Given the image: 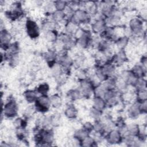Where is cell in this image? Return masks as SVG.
Masks as SVG:
<instances>
[{"label": "cell", "mask_w": 147, "mask_h": 147, "mask_svg": "<svg viewBox=\"0 0 147 147\" xmlns=\"http://www.w3.org/2000/svg\"><path fill=\"white\" fill-rule=\"evenodd\" d=\"M90 21V16L87 11L83 9H77L70 18L71 22L78 25L80 23H88Z\"/></svg>", "instance_id": "cell-1"}, {"label": "cell", "mask_w": 147, "mask_h": 147, "mask_svg": "<svg viewBox=\"0 0 147 147\" xmlns=\"http://www.w3.org/2000/svg\"><path fill=\"white\" fill-rule=\"evenodd\" d=\"M51 105L50 98H49L47 95L37 97L35 101L36 109L40 112H45L48 111Z\"/></svg>", "instance_id": "cell-2"}, {"label": "cell", "mask_w": 147, "mask_h": 147, "mask_svg": "<svg viewBox=\"0 0 147 147\" xmlns=\"http://www.w3.org/2000/svg\"><path fill=\"white\" fill-rule=\"evenodd\" d=\"M26 29L28 36L32 38H37L40 34L38 26L36 22L33 20H27L26 22Z\"/></svg>", "instance_id": "cell-3"}, {"label": "cell", "mask_w": 147, "mask_h": 147, "mask_svg": "<svg viewBox=\"0 0 147 147\" xmlns=\"http://www.w3.org/2000/svg\"><path fill=\"white\" fill-rule=\"evenodd\" d=\"M4 114L5 116L9 118H12L15 117L17 114L18 107L16 102L13 100L9 101L4 106Z\"/></svg>", "instance_id": "cell-4"}, {"label": "cell", "mask_w": 147, "mask_h": 147, "mask_svg": "<svg viewBox=\"0 0 147 147\" xmlns=\"http://www.w3.org/2000/svg\"><path fill=\"white\" fill-rule=\"evenodd\" d=\"M129 29L133 34H139L142 32V22L138 18H132L129 22Z\"/></svg>", "instance_id": "cell-5"}, {"label": "cell", "mask_w": 147, "mask_h": 147, "mask_svg": "<svg viewBox=\"0 0 147 147\" xmlns=\"http://www.w3.org/2000/svg\"><path fill=\"white\" fill-rule=\"evenodd\" d=\"M122 140V136H121L119 130H111L107 136V141L111 144H118L121 142Z\"/></svg>", "instance_id": "cell-6"}, {"label": "cell", "mask_w": 147, "mask_h": 147, "mask_svg": "<svg viewBox=\"0 0 147 147\" xmlns=\"http://www.w3.org/2000/svg\"><path fill=\"white\" fill-rule=\"evenodd\" d=\"M92 85L90 81H87L86 80H82L80 83V91L81 94L86 96H88L91 94L92 90Z\"/></svg>", "instance_id": "cell-7"}, {"label": "cell", "mask_w": 147, "mask_h": 147, "mask_svg": "<svg viewBox=\"0 0 147 147\" xmlns=\"http://www.w3.org/2000/svg\"><path fill=\"white\" fill-rule=\"evenodd\" d=\"M1 47H4V49L9 48V42L11 39V34L6 30H1Z\"/></svg>", "instance_id": "cell-8"}, {"label": "cell", "mask_w": 147, "mask_h": 147, "mask_svg": "<svg viewBox=\"0 0 147 147\" xmlns=\"http://www.w3.org/2000/svg\"><path fill=\"white\" fill-rule=\"evenodd\" d=\"M141 113L140 109V103L138 102L134 103L128 110V115L131 118H137Z\"/></svg>", "instance_id": "cell-9"}, {"label": "cell", "mask_w": 147, "mask_h": 147, "mask_svg": "<svg viewBox=\"0 0 147 147\" xmlns=\"http://www.w3.org/2000/svg\"><path fill=\"white\" fill-rule=\"evenodd\" d=\"M106 27V23L105 20H96V21L92 25V30L96 33H102Z\"/></svg>", "instance_id": "cell-10"}, {"label": "cell", "mask_w": 147, "mask_h": 147, "mask_svg": "<svg viewBox=\"0 0 147 147\" xmlns=\"http://www.w3.org/2000/svg\"><path fill=\"white\" fill-rule=\"evenodd\" d=\"M106 106L105 100L101 97L95 96L93 100V108L102 111Z\"/></svg>", "instance_id": "cell-11"}, {"label": "cell", "mask_w": 147, "mask_h": 147, "mask_svg": "<svg viewBox=\"0 0 147 147\" xmlns=\"http://www.w3.org/2000/svg\"><path fill=\"white\" fill-rule=\"evenodd\" d=\"M130 71L138 78H143L146 73V68H145L141 65L140 64L134 65V67Z\"/></svg>", "instance_id": "cell-12"}, {"label": "cell", "mask_w": 147, "mask_h": 147, "mask_svg": "<svg viewBox=\"0 0 147 147\" xmlns=\"http://www.w3.org/2000/svg\"><path fill=\"white\" fill-rule=\"evenodd\" d=\"M77 114H78L77 109L73 105L68 106V107L65 109V116L69 119L75 118L77 116Z\"/></svg>", "instance_id": "cell-13"}, {"label": "cell", "mask_w": 147, "mask_h": 147, "mask_svg": "<svg viewBox=\"0 0 147 147\" xmlns=\"http://www.w3.org/2000/svg\"><path fill=\"white\" fill-rule=\"evenodd\" d=\"M126 127L127 133L129 135L133 137L137 136L140 130V127L136 123H131Z\"/></svg>", "instance_id": "cell-14"}, {"label": "cell", "mask_w": 147, "mask_h": 147, "mask_svg": "<svg viewBox=\"0 0 147 147\" xmlns=\"http://www.w3.org/2000/svg\"><path fill=\"white\" fill-rule=\"evenodd\" d=\"M24 96L27 102L29 103L35 102L37 98L36 92L33 90H27L25 91Z\"/></svg>", "instance_id": "cell-15"}, {"label": "cell", "mask_w": 147, "mask_h": 147, "mask_svg": "<svg viewBox=\"0 0 147 147\" xmlns=\"http://www.w3.org/2000/svg\"><path fill=\"white\" fill-rule=\"evenodd\" d=\"M103 36L107 40H110L114 38L115 36L114 29L111 26H106L105 30L102 32Z\"/></svg>", "instance_id": "cell-16"}, {"label": "cell", "mask_w": 147, "mask_h": 147, "mask_svg": "<svg viewBox=\"0 0 147 147\" xmlns=\"http://www.w3.org/2000/svg\"><path fill=\"white\" fill-rule=\"evenodd\" d=\"M106 89L105 87L103 86V85L102 84H99L97 86H96L94 90V93L95 96L96 97H103L106 91Z\"/></svg>", "instance_id": "cell-17"}, {"label": "cell", "mask_w": 147, "mask_h": 147, "mask_svg": "<svg viewBox=\"0 0 147 147\" xmlns=\"http://www.w3.org/2000/svg\"><path fill=\"white\" fill-rule=\"evenodd\" d=\"M52 17L55 22H61L65 19V14L63 11L55 10L52 13Z\"/></svg>", "instance_id": "cell-18"}, {"label": "cell", "mask_w": 147, "mask_h": 147, "mask_svg": "<svg viewBox=\"0 0 147 147\" xmlns=\"http://www.w3.org/2000/svg\"><path fill=\"white\" fill-rule=\"evenodd\" d=\"M88 136V132L83 128L82 129L79 130L75 133L74 137L76 140H77L80 142L84 138H86Z\"/></svg>", "instance_id": "cell-19"}, {"label": "cell", "mask_w": 147, "mask_h": 147, "mask_svg": "<svg viewBox=\"0 0 147 147\" xmlns=\"http://www.w3.org/2000/svg\"><path fill=\"white\" fill-rule=\"evenodd\" d=\"M128 41H129L128 37L126 36L121 37L118 38L116 40V45L117 47L119 49H120V50H123L127 45L128 43Z\"/></svg>", "instance_id": "cell-20"}, {"label": "cell", "mask_w": 147, "mask_h": 147, "mask_svg": "<svg viewBox=\"0 0 147 147\" xmlns=\"http://www.w3.org/2000/svg\"><path fill=\"white\" fill-rule=\"evenodd\" d=\"M60 63L65 68L69 67L72 63V59L66 55H64L60 58Z\"/></svg>", "instance_id": "cell-21"}, {"label": "cell", "mask_w": 147, "mask_h": 147, "mask_svg": "<svg viewBox=\"0 0 147 147\" xmlns=\"http://www.w3.org/2000/svg\"><path fill=\"white\" fill-rule=\"evenodd\" d=\"M105 128L106 125L99 119L96 120L95 122L93 125V130L97 133H102L105 130Z\"/></svg>", "instance_id": "cell-22"}, {"label": "cell", "mask_w": 147, "mask_h": 147, "mask_svg": "<svg viewBox=\"0 0 147 147\" xmlns=\"http://www.w3.org/2000/svg\"><path fill=\"white\" fill-rule=\"evenodd\" d=\"M134 86L136 87L137 91L146 90V80L143 78H138Z\"/></svg>", "instance_id": "cell-23"}, {"label": "cell", "mask_w": 147, "mask_h": 147, "mask_svg": "<svg viewBox=\"0 0 147 147\" xmlns=\"http://www.w3.org/2000/svg\"><path fill=\"white\" fill-rule=\"evenodd\" d=\"M77 27H78V25L71 21H69L65 25V30L68 34L75 33L78 29Z\"/></svg>", "instance_id": "cell-24"}, {"label": "cell", "mask_w": 147, "mask_h": 147, "mask_svg": "<svg viewBox=\"0 0 147 147\" xmlns=\"http://www.w3.org/2000/svg\"><path fill=\"white\" fill-rule=\"evenodd\" d=\"M95 143V141L94 140L92 137L88 136L80 142V145L83 146H94Z\"/></svg>", "instance_id": "cell-25"}, {"label": "cell", "mask_w": 147, "mask_h": 147, "mask_svg": "<svg viewBox=\"0 0 147 147\" xmlns=\"http://www.w3.org/2000/svg\"><path fill=\"white\" fill-rule=\"evenodd\" d=\"M55 21H48L44 22L42 25V29L45 32L50 31V30H54V29L56 26Z\"/></svg>", "instance_id": "cell-26"}, {"label": "cell", "mask_w": 147, "mask_h": 147, "mask_svg": "<svg viewBox=\"0 0 147 147\" xmlns=\"http://www.w3.org/2000/svg\"><path fill=\"white\" fill-rule=\"evenodd\" d=\"M55 52L53 51H49L47 53H45V59L48 62V64H51L52 65H54V63H55V60L56 59V56H55Z\"/></svg>", "instance_id": "cell-27"}, {"label": "cell", "mask_w": 147, "mask_h": 147, "mask_svg": "<svg viewBox=\"0 0 147 147\" xmlns=\"http://www.w3.org/2000/svg\"><path fill=\"white\" fill-rule=\"evenodd\" d=\"M147 92L146 90L137 91V102H142L146 100Z\"/></svg>", "instance_id": "cell-28"}, {"label": "cell", "mask_w": 147, "mask_h": 147, "mask_svg": "<svg viewBox=\"0 0 147 147\" xmlns=\"http://www.w3.org/2000/svg\"><path fill=\"white\" fill-rule=\"evenodd\" d=\"M51 104L55 107H59L61 103V99L58 95H54L50 97Z\"/></svg>", "instance_id": "cell-29"}, {"label": "cell", "mask_w": 147, "mask_h": 147, "mask_svg": "<svg viewBox=\"0 0 147 147\" xmlns=\"http://www.w3.org/2000/svg\"><path fill=\"white\" fill-rule=\"evenodd\" d=\"M49 90V87L47 83H43L40 84L37 88L36 91L41 94V95H47L48 91Z\"/></svg>", "instance_id": "cell-30"}, {"label": "cell", "mask_w": 147, "mask_h": 147, "mask_svg": "<svg viewBox=\"0 0 147 147\" xmlns=\"http://www.w3.org/2000/svg\"><path fill=\"white\" fill-rule=\"evenodd\" d=\"M81 92L79 90H72L68 92V97L72 100L78 99L81 96Z\"/></svg>", "instance_id": "cell-31"}, {"label": "cell", "mask_w": 147, "mask_h": 147, "mask_svg": "<svg viewBox=\"0 0 147 147\" xmlns=\"http://www.w3.org/2000/svg\"><path fill=\"white\" fill-rule=\"evenodd\" d=\"M57 34L54 30H50L45 32V38L49 42H53L56 40Z\"/></svg>", "instance_id": "cell-32"}, {"label": "cell", "mask_w": 147, "mask_h": 147, "mask_svg": "<svg viewBox=\"0 0 147 147\" xmlns=\"http://www.w3.org/2000/svg\"><path fill=\"white\" fill-rule=\"evenodd\" d=\"M54 3H55L56 10L63 11L65 9L66 6H67V2L65 1H55L54 2Z\"/></svg>", "instance_id": "cell-33"}, {"label": "cell", "mask_w": 147, "mask_h": 147, "mask_svg": "<svg viewBox=\"0 0 147 147\" xmlns=\"http://www.w3.org/2000/svg\"><path fill=\"white\" fill-rule=\"evenodd\" d=\"M90 115H91V117L92 118L97 120V119H99V118H100V117L101 115V111H99L94 108H92L90 111Z\"/></svg>", "instance_id": "cell-34"}, {"label": "cell", "mask_w": 147, "mask_h": 147, "mask_svg": "<svg viewBox=\"0 0 147 147\" xmlns=\"http://www.w3.org/2000/svg\"><path fill=\"white\" fill-rule=\"evenodd\" d=\"M140 103V109L141 113H145L147 110V103L146 100L143 101L142 102H139Z\"/></svg>", "instance_id": "cell-35"}, {"label": "cell", "mask_w": 147, "mask_h": 147, "mask_svg": "<svg viewBox=\"0 0 147 147\" xmlns=\"http://www.w3.org/2000/svg\"><path fill=\"white\" fill-rule=\"evenodd\" d=\"M83 129L89 133L93 130V125H92L90 122H86L84 124Z\"/></svg>", "instance_id": "cell-36"}]
</instances>
